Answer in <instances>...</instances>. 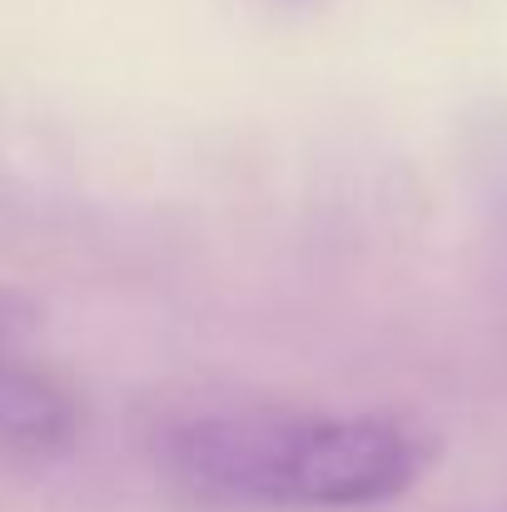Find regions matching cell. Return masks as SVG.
<instances>
[{
  "label": "cell",
  "instance_id": "cell-1",
  "mask_svg": "<svg viewBox=\"0 0 507 512\" xmlns=\"http://www.w3.org/2000/svg\"><path fill=\"white\" fill-rule=\"evenodd\" d=\"M145 453L189 503L244 512L378 508L433 468V438L393 413L269 403L174 408L150 423Z\"/></svg>",
  "mask_w": 507,
  "mask_h": 512
},
{
  "label": "cell",
  "instance_id": "cell-3",
  "mask_svg": "<svg viewBox=\"0 0 507 512\" xmlns=\"http://www.w3.org/2000/svg\"><path fill=\"white\" fill-rule=\"evenodd\" d=\"M35 329H40V299H35V294H25V289L0 284V348L30 339Z\"/></svg>",
  "mask_w": 507,
  "mask_h": 512
},
{
  "label": "cell",
  "instance_id": "cell-2",
  "mask_svg": "<svg viewBox=\"0 0 507 512\" xmlns=\"http://www.w3.org/2000/svg\"><path fill=\"white\" fill-rule=\"evenodd\" d=\"M85 408L65 378L0 348V448L20 458H60L75 448Z\"/></svg>",
  "mask_w": 507,
  "mask_h": 512
}]
</instances>
